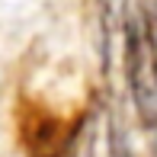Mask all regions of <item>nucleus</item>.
I'll list each match as a JSON object with an SVG mask.
<instances>
[{"instance_id":"obj_2","label":"nucleus","mask_w":157,"mask_h":157,"mask_svg":"<svg viewBox=\"0 0 157 157\" xmlns=\"http://www.w3.org/2000/svg\"><path fill=\"white\" fill-rule=\"evenodd\" d=\"M132 0H99V32H103V67L106 77H116L122 64V42H125V23Z\"/></svg>"},{"instance_id":"obj_1","label":"nucleus","mask_w":157,"mask_h":157,"mask_svg":"<svg viewBox=\"0 0 157 157\" xmlns=\"http://www.w3.org/2000/svg\"><path fill=\"white\" fill-rule=\"evenodd\" d=\"M119 71L141 125L157 132V0H132Z\"/></svg>"}]
</instances>
